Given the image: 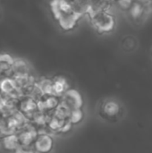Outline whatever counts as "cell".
<instances>
[{"instance_id":"cell-10","label":"cell","mask_w":152,"mask_h":153,"mask_svg":"<svg viewBox=\"0 0 152 153\" xmlns=\"http://www.w3.org/2000/svg\"><path fill=\"white\" fill-rule=\"evenodd\" d=\"M14 59L9 54L4 53L0 55V77H13V65Z\"/></svg>"},{"instance_id":"cell-19","label":"cell","mask_w":152,"mask_h":153,"mask_svg":"<svg viewBox=\"0 0 152 153\" xmlns=\"http://www.w3.org/2000/svg\"><path fill=\"white\" fill-rule=\"evenodd\" d=\"M72 127H73V125L70 123V122H67L65 126H64V127L61 129V134H65V133H67V132H69L71 129H72Z\"/></svg>"},{"instance_id":"cell-14","label":"cell","mask_w":152,"mask_h":153,"mask_svg":"<svg viewBox=\"0 0 152 153\" xmlns=\"http://www.w3.org/2000/svg\"><path fill=\"white\" fill-rule=\"evenodd\" d=\"M37 84L40 88V90L42 91L44 95H52V94H54L53 79L43 77V78H40L39 81H37Z\"/></svg>"},{"instance_id":"cell-3","label":"cell","mask_w":152,"mask_h":153,"mask_svg":"<svg viewBox=\"0 0 152 153\" xmlns=\"http://www.w3.org/2000/svg\"><path fill=\"white\" fill-rule=\"evenodd\" d=\"M61 104L65 106L68 110L73 111L76 109H81L82 108L83 100L78 91L74 89H69L61 97Z\"/></svg>"},{"instance_id":"cell-15","label":"cell","mask_w":152,"mask_h":153,"mask_svg":"<svg viewBox=\"0 0 152 153\" xmlns=\"http://www.w3.org/2000/svg\"><path fill=\"white\" fill-rule=\"evenodd\" d=\"M84 117V113L82 109H76L73 111H71L70 117H69V122L73 126V125H78L80 124Z\"/></svg>"},{"instance_id":"cell-18","label":"cell","mask_w":152,"mask_h":153,"mask_svg":"<svg viewBox=\"0 0 152 153\" xmlns=\"http://www.w3.org/2000/svg\"><path fill=\"white\" fill-rule=\"evenodd\" d=\"M6 134V118L0 116V138Z\"/></svg>"},{"instance_id":"cell-1","label":"cell","mask_w":152,"mask_h":153,"mask_svg":"<svg viewBox=\"0 0 152 153\" xmlns=\"http://www.w3.org/2000/svg\"><path fill=\"white\" fill-rule=\"evenodd\" d=\"M91 22L100 33H109L116 26L114 16L104 11H97L91 16Z\"/></svg>"},{"instance_id":"cell-5","label":"cell","mask_w":152,"mask_h":153,"mask_svg":"<svg viewBox=\"0 0 152 153\" xmlns=\"http://www.w3.org/2000/svg\"><path fill=\"white\" fill-rule=\"evenodd\" d=\"M16 134H17V137L19 139L21 145L33 146L37 139V136L39 134V132L37 128L30 122H29L24 127L19 130L16 133Z\"/></svg>"},{"instance_id":"cell-13","label":"cell","mask_w":152,"mask_h":153,"mask_svg":"<svg viewBox=\"0 0 152 153\" xmlns=\"http://www.w3.org/2000/svg\"><path fill=\"white\" fill-rule=\"evenodd\" d=\"M13 76L30 74V66L28 63L23 59H14V63L13 65Z\"/></svg>"},{"instance_id":"cell-17","label":"cell","mask_w":152,"mask_h":153,"mask_svg":"<svg viewBox=\"0 0 152 153\" xmlns=\"http://www.w3.org/2000/svg\"><path fill=\"white\" fill-rule=\"evenodd\" d=\"M13 153H37L33 146L20 145Z\"/></svg>"},{"instance_id":"cell-20","label":"cell","mask_w":152,"mask_h":153,"mask_svg":"<svg viewBox=\"0 0 152 153\" xmlns=\"http://www.w3.org/2000/svg\"><path fill=\"white\" fill-rule=\"evenodd\" d=\"M119 4L124 8H131V0H119Z\"/></svg>"},{"instance_id":"cell-16","label":"cell","mask_w":152,"mask_h":153,"mask_svg":"<svg viewBox=\"0 0 152 153\" xmlns=\"http://www.w3.org/2000/svg\"><path fill=\"white\" fill-rule=\"evenodd\" d=\"M131 15L133 18H139L140 16L142 15L143 13V7L141 4H134L131 6L130 8Z\"/></svg>"},{"instance_id":"cell-22","label":"cell","mask_w":152,"mask_h":153,"mask_svg":"<svg viewBox=\"0 0 152 153\" xmlns=\"http://www.w3.org/2000/svg\"><path fill=\"white\" fill-rule=\"evenodd\" d=\"M68 1H69V0H68Z\"/></svg>"},{"instance_id":"cell-8","label":"cell","mask_w":152,"mask_h":153,"mask_svg":"<svg viewBox=\"0 0 152 153\" xmlns=\"http://www.w3.org/2000/svg\"><path fill=\"white\" fill-rule=\"evenodd\" d=\"M39 109L45 113L54 112L61 105V98L56 95H44L42 99L38 101Z\"/></svg>"},{"instance_id":"cell-2","label":"cell","mask_w":152,"mask_h":153,"mask_svg":"<svg viewBox=\"0 0 152 153\" xmlns=\"http://www.w3.org/2000/svg\"><path fill=\"white\" fill-rule=\"evenodd\" d=\"M99 115L103 119L115 121L119 118L123 112L122 105L116 100L108 99L104 100L99 107Z\"/></svg>"},{"instance_id":"cell-7","label":"cell","mask_w":152,"mask_h":153,"mask_svg":"<svg viewBox=\"0 0 152 153\" xmlns=\"http://www.w3.org/2000/svg\"><path fill=\"white\" fill-rule=\"evenodd\" d=\"M49 5L51 13L56 21L59 20L64 14L74 11L73 4L68 0H52Z\"/></svg>"},{"instance_id":"cell-11","label":"cell","mask_w":152,"mask_h":153,"mask_svg":"<svg viewBox=\"0 0 152 153\" xmlns=\"http://www.w3.org/2000/svg\"><path fill=\"white\" fill-rule=\"evenodd\" d=\"M0 145L4 152L13 153L21 144L16 134H8L0 138Z\"/></svg>"},{"instance_id":"cell-9","label":"cell","mask_w":152,"mask_h":153,"mask_svg":"<svg viewBox=\"0 0 152 153\" xmlns=\"http://www.w3.org/2000/svg\"><path fill=\"white\" fill-rule=\"evenodd\" d=\"M82 16V13L78 11H73L69 13L64 14L59 20H57L60 28L65 31L72 30L78 23L80 18Z\"/></svg>"},{"instance_id":"cell-21","label":"cell","mask_w":152,"mask_h":153,"mask_svg":"<svg viewBox=\"0 0 152 153\" xmlns=\"http://www.w3.org/2000/svg\"><path fill=\"white\" fill-rule=\"evenodd\" d=\"M3 107H4V104H3V102L0 100V113H1V111H2V109H3Z\"/></svg>"},{"instance_id":"cell-4","label":"cell","mask_w":152,"mask_h":153,"mask_svg":"<svg viewBox=\"0 0 152 153\" xmlns=\"http://www.w3.org/2000/svg\"><path fill=\"white\" fill-rule=\"evenodd\" d=\"M18 110L25 116L29 122H30L36 113L39 111V103L37 100H35L30 96H23L19 100Z\"/></svg>"},{"instance_id":"cell-12","label":"cell","mask_w":152,"mask_h":153,"mask_svg":"<svg viewBox=\"0 0 152 153\" xmlns=\"http://www.w3.org/2000/svg\"><path fill=\"white\" fill-rule=\"evenodd\" d=\"M69 89H71L69 82L64 76H56L53 79V90L55 95L61 98Z\"/></svg>"},{"instance_id":"cell-6","label":"cell","mask_w":152,"mask_h":153,"mask_svg":"<svg viewBox=\"0 0 152 153\" xmlns=\"http://www.w3.org/2000/svg\"><path fill=\"white\" fill-rule=\"evenodd\" d=\"M55 146L53 136L49 133H39L33 144L37 153H50Z\"/></svg>"}]
</instances>
